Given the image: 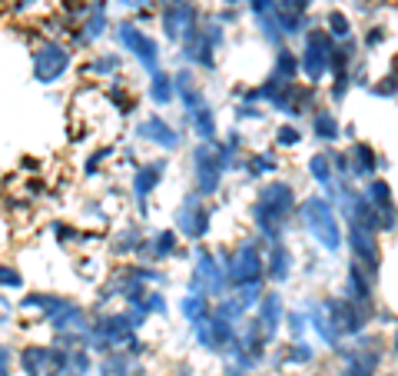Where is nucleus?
Wrapping results in <instances>:
<instances>
[{"instance_id": "5", "label": "nucleus", "mask_w": 398, "mask_h": 376, "mask_svg": "<svg viewBox=\"0 0 398 376\" xmlns=\"http://www.w3.org/2000/svg\"><path fill=\"white\" fill-rule=\"evenodd\" d=\"M256 266H259L256 253H252V250H242V253H239V260H236V270H233V280L256 277Z\"/></svg>"}, {"instance_id": "3", "label": "nucleus", "mask_w": 398, "mask_h": 376, "mask_svg": "<svg viewBox=\"0 0 398 376\" xmlns=\"http://www.w3.org/2000/svg\"><path fill=\"white\" fill-rule=\"evenodd\" d=\"M119 40H123L127 47H133V50H140V57H143V60H146L150 67L156 64V47H153L140 30H133V27H123V30H119Z\"/></svg>"}, {"instance_id": "4", "label": "nucleus", "mask_w": 398, "mask_h": 376, "mask_svg": "<svg viewBox=\"0 0 398 376\" xmlns=\"http://www.w3.org/2000/svg\"><path fill=\"white\" fill-rule=\"evenodd\" d=\"M196 173H199V187H203L206 193L216 190V183H219V166H213V156L209 154L196 156Z\"/></svg>"}, {"instance_id": "1", "label": "nucleus", "mask_w": 398, "mask_h": 376, "mask_svg": "<svg viewBox=\"0 0 398 376\" xmlns=\"http://www.w3.org/2000/svg\"><path fill=\"white\" fill-rule=\"evenodd\" d=\"M302 217H305V223H309V230L315 233V240L322 246H339V227H335V217L332 210L325 207L322 200H309L305 203V210H302Z\"/></svg>"}, {"instance_id": "10", "label": "nucleus", "mask_w": 398, "mask_h": 376, "mask_svg": "<svg viewBox=\"0 0 398 376\" xmlns=\"http://www.w3.org/2000/svg\"><path fill=\"white\" fill-rule=\"evenodd\" d=\"M0 283H21V277H17V273H13V270H0Z\"/></svg>"}, {"instance_id": "11", "label": "nucleus", "mask_w": 398, "mask_h": 376, "mask_svg": "<svg viewBox=\"0 0 398 376\" xmlns=\"http://www.w3.org/2000/svg\"><path fill=\"white\" fill-rule=\"evenodd\" d=\"M395 343H398V340H395Z\"/></svg>"}, {"instance_id": "2", "label": "nucleus", "mask_w": 398, "mask_h": 376, "mask_svg": "<svg viewBox=\"0 0 398 376\" xmlns=\"http://www.w3.org/2000/svg\"><path fill=\"white\" fill-rule=\"evenodd\" d=\"M66 50H60V47H43L40 54H37V77L43 80V84H54L60 74L66 70Z\"/></svg>"}, {"instance_id": "9", "label": "nucleus", "mask_w": 398, "mask_h": 376, "mask_svg": "<svg viewBox=\"0 0 398 376\" xmlns=\"http://www.w3.org/2000/svg\"><path fill=\"white\" fill-rule=\"evenodd\" d=\"M153 93H156L160 100L170 97V90H166V80H163V77H156V84H153Z\"/></svg>"}, {"instance_id": "6", "label": "nucleus", "mask_w": 398, "mask_h": 376, "mask_svg": "<svg viewBox=\"0 0 398 376\" xmlns=\"http://www.w3.org/2000/svg\"><path fill=\"white\" fill-rule=\"evenodd\" d=\"M143 137H150V140H160L163 147H172L176 144V137H172L166 127H163L160 120H150V123H143Z\"/></svg>"}, {"instance_id": "8", "label": "nucleus", "mask_w": 398, "mask_h": 376, "mask_svg": "<svg viewBox=\"0 0 398 376\" xmlns=\"http://www.w3.org/2000/svg\"><path fill=\"white\" fill-rule=\"evenodd\" d=\"M312 173L322 180V183H329V164H325V156H315L312 160Z\"/></svg>"}, {"instance_id": "7", "label": "nucleus", "mask_w": 398, "mask_h": 376, "mask_svg": "<svg viewBox=\"0 0 398 376\" xmlns=\"http://www.w3.org/2000/svg\"><path fill=\"white\" fill-rule=\"evenodd\" d=\"M315 130H319V137H335V120L329 113H322V117L315 120Z\"/></svg>"}]
</instances>
